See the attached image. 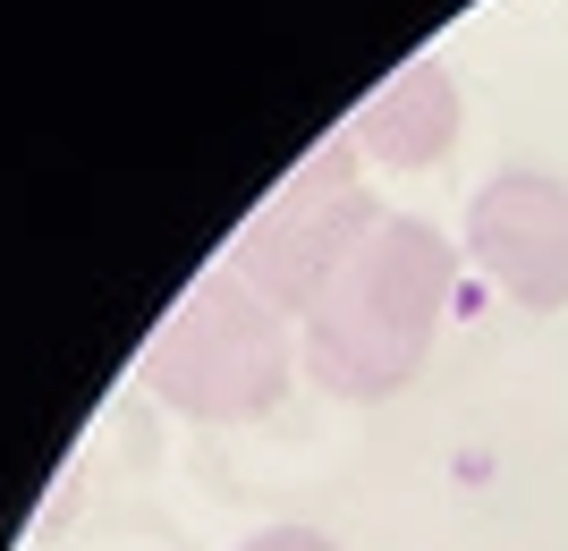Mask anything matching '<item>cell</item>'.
I'll use <instances>...</instances> for the list:
<instances>
[{
  "instance_id": "obj_4",
  "label": "cell",
  "mask_w": 568,
  "mask_h": 551,
  "mask_svg": "<svg viewBox=\"0 0 568 551\" xmlns=\"http://www.w3.org/2000/svg\"><path fill=\"white\" fill-rule=\"evenodd\" d=\"M467 255L475 272L526 314L568 306V178L551 170H500L467 204Z\"/></svg>"
},
{
  "instance_id": "obj_6",
  "label": "cell",
  "mask_w": 568,
  "mask_h": 551,
  "mask_svg": "<svg viewBox=\"0 0 568 551\" xmlns=\"http://www.w3.org/2000/svg\"><path fill=\"white\" fill-rule=\"evenodd\" d=\"M237 551H339L332 534H314V527H263V534H246Z\"/></svg>"
},
{
  "instance_id": "obj_5",
  "label": "cell",
  "mask_w": 568,
  "mask_h": 551,
  "mask_svg": "<svg viewBox=\"0 0 568 551\" xmlns=\"http://www.w3.org/2000/svg\"><path fill=\"white\" fill-rule=\"evenodd\" d=\"M450 136H458V85L433 51L399 60L339 127V144L356 162H382V170H433L450 153Z\"/></svg>"
},
{
  "instance_id": "obj_2",
  "label": "cell",
  "mask_w": 568,
  "mask_h": 551,
  "mask_svg": "<svg viewBox=\"0 0 568 551\" xmlns=\"http://www.w3.org/2000/svg\"><path fill=\"white\" fill-rule=\"evenodd\" d=\"M136 382L195 425H246L288 390V314H272L230 264L179 288V306L153 323Z\"/></svg>"
},
{
  "instance_id": "obj_3",
  "label": "cell",
  "mask_w": 568,
  "mask_h": 551,
  "mask_svg": "<svg viewBox=\"0 0 568 551\" xmlns=\"http://www.w3.org/2000/svg\"><path fill=\"white\" fill-rule=\"evenodd\" d=\"M374 221H382V204L365 195L356 153L339 136H323L255 213L237 221L230 272L255 288L272 314H297V323H306V306L332 288V272L374 238Z\"/></svg>"
},
{
  "instance_id": "obj_1",
  "label": "cell",
  "mask_w": 568,
  "mask_h": 551,
  "mask_svg": "<svg viewBox=\"0 0 568 551\" xmlns=\"http://www.w3.org/2000/svg\"><path fill=\"white\" fill-rule=\"evenodd\" d=\"M450 272L458 255L433 221L382 213L374 238L306 306V339H297L306 374L332 399H390L399 382H416V365L442 331V306H450Z\"/></svg>"
}]
</instances>
